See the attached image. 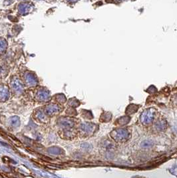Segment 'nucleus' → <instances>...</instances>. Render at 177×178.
Wrapping results in <instances>:
<instances>
[{
    "mask_svg": "<svg viewBox=\"0 0 177 178\" xmlns=\"http://www.w3.org/2000/svg\"><path fill=\"white\" fill-rule=\"evenodd\" d=\"M112 138L117 142H125L129 138V132L125 129H116L111 134Z\"/></svg>",
    "mask_w": 177,
    "mask_h": 178,
    "instance_id": "1",
    "label": "nucleus"
},
{
    "mask_svg": "<svg viewBox=\"0 0 177 178\" xmlns=\"http://www.w3.org/2000/svg\"><path fill=\"white\" fill-rule=\"evenodd\" d=\"M155 116V110L154 109H148L142 113L141 120L143 124H149L153 122Z\"/></svg>",
    "mask_w": 177,
    "mask_h": 178,
    "instance_id": "2",
    "label": "nucleus"
},
{
    "mask_svg": "<svg viewBox=\"0 0 177 178\" xmlns=\"http://www.w3.org/2000/svg\"><path fill=\"white\" fill-rule=\"evenodd\" d=\"M155 128L159 131H164L166 128V122L164 120H159L155 124Z\"/></svg>",
    "mask_w": 177,
    "mask_h": 178,
    "instance_id": "3",
    "label": "nucleus"
},
{
    "mask_svg": "<svg viewBox=\"0 0 177 178\" xmlns=\"http://www.w3.org/2000/svg\"><path fill=\"white\" fill-rule=\"evenodd\" d=\"M153 146V142L151 140H145L143 141L141 144V146L143 148H147L152 147Z\"/></svg>",
    "mask_w": 177,
    "mask_h": 178,
    "instance_id": "4",
    "label": "nucleus"
},
{
    "mask_svg": "<svg viewBox=\"0 0 177 178\" xmlns=\"http://www.w3.org/2000/svg\"><path fill=\"white\" fill-rule=\"evenodd\" d=\"M128 117H124V118L122 117V119H120V120H119V124H121V125H124V124H127V122H129V121H125V120H127Z\"/></svg>",
    "mask_w": 177,
    "mask_h": 178,
    "instance_id": "5",
    "label": "nucleus"
}]
</instances>
